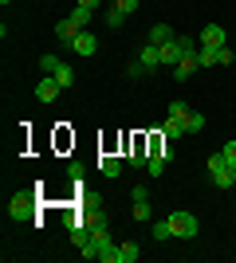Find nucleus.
I'll use <instances>...</instances> for the list:
<instances>
[{"label": "nucleus", "mask_w": 236, "mask_h": 263, "mask_svg": "<svg viewBox=\"0 0 236 263\" xmlns=\"http://www.w3.org/2000/svg\"><path fill=\"white\" fill-rule=\"evenodd\" d=\"M209 181L216 189H236V165H228L225 154H213L209 157Z\"/></svg>", "instance_id": "nucleus-1"}, {"label": "nucleus", "mask_w": 236, "mask_h": 263, "mask_svg": "<svg viewBox=\"0 0 236 263\" xmlns=\"http://www.w3.org/2000/svg\"><path fill=\"white\" fill-rule=\"evenodd\" d=\"M169 228H173V236H177V240H193L201 224H197V216H193V212L177 209V212H169Z\"/></svg>", "instance_id": "nucleus-2"}, {"label": "nucleus", "mask_w": 236, "mask_h": 263, "mask_svg": "<svg viewBox=\"0 0 236 263\" xmlns=\"http://www.w3.org/2000/svg\"><path fill=\"white\" fill-rule=\"evenodd\" d=\"M35 212V193H16V197L8 200V216L12 220H28Z\"/></svg>", "instance_id": "nucleus-3"}, {"label": "nucleus", "mask_w": 236, "mask_h": 263, "mask_svg": "<svg viewBox=\"0 0 236 263\" xmlns=\"http://www.w3.org/2000/svg\"><path fill=\"white\" fill-rule=\"evenodd\" d=\"M201 47H228V32L221 24H205L201 32Z\"/></svg>", "instance_id": "nucleus-4"}, {"label": "nucleus", "mask_w": 236, "mask_h": 263, "mask_svg": "<svg viewBox=\"0 0 236 263\" xmlns=\"http://www.w3.org/2000/svg\"><path fill=\"white\" fill-rule=\"evenodd\" d=\"M71 51L75 55H95L99 51V40H95V32H79L75 44H71Z\"/></svg>", "instance_id": "nucleus-5"}, {"label": "nucleus", "mask_w": 236, "mask_h": 263, "mask_svg": "<svg viewBox=\"0 0 236 263\" xmlns=\"http://www.w3.org/2000/svg\"><path fill=\"white\" fill-rule=\"evenodd\" d=\"M138 63L146 67V71L161 67V47H157V44H142V51H138Z\"/></svg>", "instance_id": "nucleus-6"}, {"label": "nucleus", "mask_w": 236, "mask_h": 263, "mask_svg": "<svg viewBox=\"0 0 236 263\" xmlns=\"http://www.w3.org/2000/svg\"><path fill=\"white\" fill-rule=\"evenodd\" d=\"M59 90H63V87H59L56 79L44 75V79H40V87H35V95H40V102H56V99H59Z\"/></svg>", "instance_id": "nucleus-7"}, {"label": "nucleus", "mask_w": 236, "mask_h": 263, "mask_svg": "<svg viewBox=\"0 0 236 263\" xmlns=\"http://www.w3.org/2000/svg\"><path fill=\"white\" fill-rule=\"evenodd\" d=\"M197 67H201V63H197V51H193V55H181V63L173 67V79H177V83H185V79H189Z\"/></svg>", "instance_id": "nucleus-8"}, {"label": "nucleus", "mask_w": 236, "mask_h": 263, "mask_svg": "<svg viewBox=\"0 0 236 263\" xmlns=\"http://www.w3.org/2000/svg\"><path fill=\"white\" fill-rule=\"evenodd\" d=\"M99 173H102V177H122V157L102 154V157H99Z\"/></svg>", "instance_id": "nucleus-9"}, {"label": "nucleus", "mask_w": 236, "mask_h": 263, "mask_svg": "<svg viewBox=\"0 0 236 263\" xmlns=\"http://www.w3.org/2000/svg\"><path fill=\"white\" fill-rule=\"evenodd\" d=\"M173 35H177V32H173L169 24H154V28H150V35H146V44H157V47H161V44H169Z\"/></svg>", "instance_id": "nucleus-10"}, {"label": "nucleus", "mask_w": 236, "mask_h": 263, "mask_svg": "<svg viewBox=\"0 0 236 263\" xmlns=\"http://www.w3.org/2000/svg\"><path fill=\"white\" fill-rule=\"evenodd\" d=\"M181 134H185V122L169 114V118L161 122V138H166V142H173V138H181Z\"/></svg>", "instance_id": "nucleus-11"}, {"label": "nucleus", "mask_w": 236, "mask_h": 263, "mask_svg": "<svg viewBox=\"0 0 236 263\" xmlns=\"http://www.w3.org/2000/svg\"><path fill=\"white\" fill-rule=\"evenodd\" d=\"M75 35H79V28H75V24H71V20H59L56 24V40H59V44H75Z\"/></svg>", "instance_id": "nucleus-12"}, {"label": "nucleus", "mask_w": 236, "mask_h": 263, "mask_svg": "<svg viewBox=\"0 0 236 263\" xmlns=\"http://www.w3.org/2000/svg\"><path fill=\"white\" fill-rule=\"evenodd\" d=\"M67 20L75 24L79 32H83V28H87V24L95 20V12H90V8H83V4H75V8H71V16H67Z\"/></svg>", "instance_id": "nucleus-13"}, {"label": "nucleus", "mask_w": 236, "mask_h": 263, "mask_svg": "<svg viewBox=\"0 0 236 263\" xmlns=\"http://www.w3.org/2000/svg\"><path fill=\"white\" fill-rule=\"evenodd\" d=\"M181 122H185V134H201L205 130V114H201V110H189Z\"/></svg>", "instance_id": "nucleus-14"}, {"label": "nucleus", "mask_w": 236, "mask_h": 263, "mask_svg": "<svg viewBox=\"0 0 236 263\" xmlns=\"http://www.w3.org/2000/svg\"><path fill=\"white\" fill-rule=\"evenodd\" d=\"M51 79H56L59 87L67 90V87H71V83H75V71H71V63H59V67H56V75H51Z\"/></svg>", "instance_id": "nucleus-15"}, {"label": "nucleus", "mask_w": 236, "mask_h": 263, "mask_svg": "<svg viewBox=\"0 0 236 263\" xmlns=\"http://www.w3.org/2000/svg\"><path fill=\"white\" fill-rule=\"evenodd\" d=\"M130 216H134V220H154L150 200H130Z\"/></svg>", "instance_id": "nucleus-16"}, {"label": "nucleus", "mask_w": 236, "mask_h": 263, "mask_svg": "<svg viewBox=\"0 0 236 263\" xmlns=\"http://www.w3.org/2000/svg\"><path fill=\"white\" fill-rule=\"evenodd\" d=\"M138 255H142V252H138L134 240H130V243H118V263H138Z\"/></svg>", "instance_id": "nucleus-17"}, {"label": "nucleus", "mask_w": 236, "mask_h": 263, "mask_svg": "<svg viewBox=\"0 0 236 263\" xmlns=\"http://www.w3.org/2000/svg\"><path fill=\"white\" fill-rule=\"evenodd\" d=\"M216 51H221V47H197V63L201 67H216Z\"/></svg>", "instance_id": "nucleus-18"}, {"label": "nucleus", "mask_w": 236, "mask_h": 263, "mask_svg": "<svg viewBox=\"0 0 236 263\" xmlns=\"http://www.w3.org/2000/svg\"><path fill=\"white\" fill-rule=\"evenodd\" d=\"M169 236H173V228H169V216H166V220H157V224H154V240H157V243H166Z\"/></svg>", "instance_id": "nucleus-19"}, {"label": "nucleus", "mask_w": 236, "mask_h": 263, "mask_svg": "<svg viewBox=\"0 0 236 263\" xmlns=\"http://www.w3.org/2000/svg\"><path fill=\"white\" fill-rule=\"evenodd\" d=\"M122 24H126V12H118L111 4V8H106V28H122Z\"/></svg>", "instance_id": "nucleus-20"}, {"label": "nucleus", "mask_w": 236, "mask_h": 263, "mask_svg": "<svg viewBox=\"0 0 236 263\" xmlns=\"http://www.w3.org/2000/svg\"><path fill=\"white\" fill-rule=\"evenodd\" d=\"M138 4H142V0H114V8L126 12V16H130V12H138Z\"/></svg>", "instance_id": "nucleus-21"}, {"label": "nucleus", "mask_w": 236, "mask_h": 263, "mask_svg": "<svg viewBox=\"0 0 236 263\" xmlns=\"http://www.w3.org/2000/svg\"><path fill=\"white\" fill-rule=\"evenodd\" d=\"M169 114H173V118H185V114H189V106H185L181 99H173V102H169Z\"/></svg>", "instance_id": "nucleus-22"}, {"label": "nucleus", "mask_w": 236, "mask_h": 263, "mask_svg": "<svg viewBox=\"0 0 236 263\" xmlns=\"http://www.w3.org/2000/svg\"><path fill=\"white\" fill-rule=\"evenodd\" d=\"M221 154H225L228 165H236V138H232V142H225V149H221Z\"/></svg>", "instance_id": "nucleus-23"}, {"label": "nucleus", "mask_w": 236, "mask_h": 263, "mask_svg": "<svg viewBox=\"0 0 236 263\" xmlns=\"http://www.w3.org/2000/svg\"><path fill=\"white\" fill-rule=\"evenodd\" d=\"M67 177L79 185V181H83V165H79V161H71V165H67Z\"/></svg>", "instance_id": "nucleus-24"}, {"label": "nucleus", "mask_w": 236, "mask_h": 263, "mask_svg": "<svg viewBox=\"0 0 236 263\" xmlns=\"http://www.w3.org/2000/svg\"><path fill=\"white\" fill-rule=\"evenodd\" d=\"M130 200H150V189H146V185H134V193H130Z\"/></svg>", "instance_id": "nucleus-25"}, {"label": "nucleus", "mask_w": 236, "mask_h": 263, "mask_svg": "<svg viewBox=\"0 0 236 263\" xmlns=\"http://www.w3.org/2000/svg\"><path fill=\"white\" fill-rule=\"evenodd\" d=\"M216 63H225V67L232 63V47H221V51H216Z\"/></svg>", "instance_id": "nucleus-26"}, {"label": "nucleus", "mask_w": 236, "mask_h": 263, "mask_svg": "<svg viewBox=\"0 0 236 263\" xmlns=\"http://www.w3.org/2000/svg\"><path fill=\"white\" fill-rule=\"evenodd\" d=\"M126 75H130V79H142V75H146V67H142V63H130V67H126Z\"/></svg>", "instance_id": "nucleus-27"}, {"label": "nucleus", "mask_w": 236, "mask_h": 263, "mask_svg": "<svg viewBox=\"0 0 236 263\" xmlns=\"http://www.w3.org/2000/svg\"><path fill=\"white\" fill-rule=\"evenodd\" d=\"M75 4H83V8H90V12H95V8L102 4V0H75Z\"/></svg>", "instance_id": "nucleus-28"}, {"label": "nucleus", "mask_w": 236, "mask_h": 263, "mask_svg": "<svg viewBox=\"0 0 236 263\" xmlns=\"http://www.w3.org/2000/svg\"><path fill=\"white\" fill-rule=\"evenodd\" d=\"M0 4H8V0H0Z\"/></svg>", "instance_id": "nucleus-29"}]
</instances>
